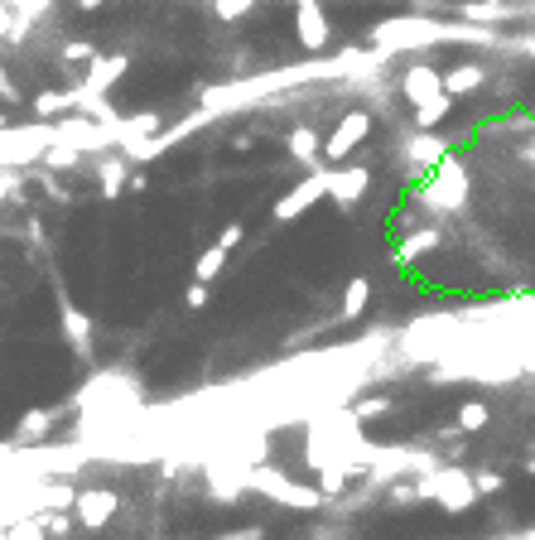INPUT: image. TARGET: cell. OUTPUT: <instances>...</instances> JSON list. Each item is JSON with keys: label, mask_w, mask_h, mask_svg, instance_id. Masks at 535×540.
Instances as JSON below:
<instances>
[{"label": "cell", "mask_w": 535, "mask_h": 540, "mask_svg": "<svg viewBox=\"0 0 535 540\" xmlns=\"http://www.w3.org/2000/svg\"><path fill=\"white\" fill-rule=\"evenodd\" d=\"M415 492L429 497V502H439L444 512H468V507L478 502V483H473V473H468V468H439V473L425 478Z\"/></svg>", "instance_id": "1"}, {"label": "cell", "mask_w": 535, "mask_h": 540, "mask_svg": "<svg viewBox=\"0 0 535 540\" xmlns=\"http://www.w3.org/2000/svg\"><path fill=\"white\" fill-rule=\"evenodd\" d=\"M425 203L429 208H439V213H454V208L468 203V174H463V164H454V160L439 164L434 184L425 189Z\"/></svg>", "instance_id": "2"}, {"label": "cell", "mask_w": 535, "mask_h": 540, "mask_svg": "<svg viewBox=\"0 0 535 540\" xmlns=\"http://www.w3.org/2000/svg\"><path fill=\"white\" fill-rule=\"evenodd\" d=\"M367 131H372V116H367V111H348V116H343V126L328 135V145H323V160H328V164H343L352 150L367 140Z\"/></svg>", "instance_id": "3"}, {"label": "cell", "mask_w": 535, "mask_h": 540, "mask_svg": "<svg viewBox=\"0 0 535 540\" xmlns=\"http://www.w3.org/2000/svg\"><path fill=\"white\" fill-rule=\"evenodd\" d=\"M401 87H405V102H410L415 111L429 107V102H439V97H449V92H444V73H434V68H425V63H415V68L401 78Z\"/></svg>", "instance_id": "4"}, {"label": "cell", "mask_w": 535, "mask_h": 540, "mask_svg": "<svg viewBox=\"0 0 535 540\" xmlns=\"http://www.w3.org/2000/svg\"><path fill=\"white\" fill-rule=\"evenodd\" d=\"M323 193H328V174H323V169H319L314 179H304L299 189H290V198H280V203H275V217H280V222H290V217L309 213V208L319 203Z\"/></svg>", "instance_id": "5"}, {"label": "cell", "mask_w": 535, "mask_h": 540, "mask_svg": "<svg viewBox=\"0 0 535 540\" xmlns=\"http://www.w3.org/2000/svg\"><path fill=\"white\" fill-rule=\"evenodd\" d=\"M299 44H304V49H323V44H328V20H323V5L319 0H304V5H299Z\"/></svg>", "instance_id": "6"}, {"label": "cell", "mask_w": 535, "mask_h": 540, "mask_svg": "<svg viewBox=\"0 0 535 540\" xmlns=\"http://www.w3.org/2000/svg\"><path fill=\"white\" fill-rule=\"evenodd\" d=\"M367 184H372V174H367V169H338V174H328V193H333L338 203H348V208L362 198Z\"/></svg>", "instance_id": "7"}, {"label": "cell", "mask_w": 535, "mask_h": 540, "mask_svg": "<svg viewBox=\"0 0 535 540\" xmlns=\"http://www.w3.org/2000/svg\"><path fill=\"white\" fill-rule=\"evenodd\" d=\"M78 516H82V526H107L111 516H116V497L111 492H82Z\"/></svg>", "instance_id": "8"}, {"label": "cell", "mask_w": 535, "mask_h": 540, "mask_svg": "<svg viewBox=\"0 0 535 540\" xmlns=\"http://www.w3.org/2000/svg\"><path fill=\"white\" fill-rule=\"evenodd\" d=\"M482 82H487V73H482L478 63H458V68L444 73V92L449 97H468V92H478Z\"/></svg>", "instance_id": "9"}, {"label": "cell", "mask_w": 535, "mask_h": 540, "mask_svg": "<svg viewBox=\"0 0 535 540\" xmlns=\"http://www.w3.org/2000/svg\"><path fill=\"white\" fill-rule=\"evenodd\" d=\"M290 155H295L299 164H309V169H314V164L323 160V155H319V131H309V126H299V131L290 135Z\"/></svg>", "instance_id": "10"}, {"label": "cell", "mask_w": 535, "mask_h": 540, "mask_svg": "<svg viewBox=\"0 0 535 540\" xmlns=\"http://www.w3.org/2000/svg\"><path fill=\"white\" fill-rule=\"evenodd\" d=\"M367 299H372V280H352L348 285V295H343V319H362L367 314Z\"/></svg>", "instance_id": "11"}, {"label": "cell", "mask_w": 535, "mask_h": 540, "mask_svg": "<svg viewBox=\"0 0 535 540\" xmlns=\"http://www.w3.org/2000/svg\"><path fill=\"white\" fill-rule=\"evenodd\" d=\"M444 155H449V145H444L439 135H429V131L420 135L415 145H410V160H415V164H439Z\"/></svg>", "instance_id": "12"}, {"label": "cell", "mask_w": 535, "mask_h": 540, "mask_svg": "<svg viewBox=\"0 0 535 540\" xmlns=\"http://www.w3.org/2000/svg\"><path fill=\"white\" fill-rule=\"evenodd\" d=\"M222 266H227V246H213V251H203V256H198L193 275H198V280H217V275H222Z\"/></svg>", "instance_id": "13"}, {"label": "cell", "mask_w": 535, "mask_h": 540, "mask_svg": "<svg viewBox=\"0 0 535 540\" xmlns=\"http://www.w3.org/2000/svg\"><path fill=\"white\" fill-rule=\"evenodd\" d=\"M482 425H487V405L482 401H468L463 410H458V430L463 434H478Z\"/></svg>", "instance_id": "14"}, {"label": "cell", "mask_w": 535, "mask_h": 540, "mask_svg": "<svg viewBox=\"0 0 535 540\" xmlns=\"http://www.w3.org/2000/svg\"><path fill=\"white\" fill-rule=\"evenodd\" d=\"M449 107H454V97H439V102H429V107L415 111V121H420L425 131H434V126H439V121L449 116Z\"/></svg>", "instance_id": "15"}, {"label": "cell", "mask_w": 535, "mask_h": 540, "mask_svg": "<svg viewBox=\"0 0 535 540\" xmlns=\"http://www.w3.org/2000/svg\"><path fill=\"white\" fill-rule=\"evenodd\" d=\"M429 246H439V232H420V237H410V242L396 251V261H410V256H420V251H429Z\"/></svg>", "instance_id": "16"}, {"label": "cell", "mask_w": 535, "mask_h": 540, "mask_svg": "<svg viewBox=\"0 0 535 540\" xmlns=\"http://www.w3.org/2000/svg\"><path fill=\"white\" fill-rule=\"evenodd\" d=\"M251 5H256V0H217V15H222V20H241Z\"/></svg>", "instance_id": "17"}, {"label": "cell", "mask_w": 535, "mask_h": 540, "mask_svg": "<svg viewBox=\"0 0 535 540\" xmlns=\"http://www.w3.org/2000/svg\"><path fill=\"white\" fill-rule=\"evenodd\" d=\"M102 189L107 193L121 189V164H102Z\"/></svg>", "instance_id": "18"}, {"label": "cell", "mask_w": 535, "mask_h": 540, "mask_svg": "<svg viewBox=\"0 0 535 540\" xmlns=\"http://www.w3.org/2000/svg\"><path fill=\"white\" fill-rule=\"evenodd\" d=\"M68 338H73L78 348H87V324H82L78 314H68Z\"/></svg>", "instance_id": "19"}, {"label": "cell", "mask_w": 535, "mask_h": 540, "mask_svg": "<svg viewBox=\"0 0 535 540\" xmlns=\"http://www.w3.org/2000/svg\"><path fill=\"white\" fill-rule=\"evenodd\" d=\"M473 483H478V492H497L502 487V473H478Z\"/></svg>", "instance_id": "20"}, {"label": "cell", "mask_w": 535, "mask_h": 540, "mask_svg": "<svg viewBox=\"0 0 535 540\" xmlns=\"http://www.w3.org/2000/svg\"><path fill=\"white\" fill-rule=\"evenodd\" d=\"M241 242V227L237 222H232V227H227V232H222V237H217V246H227V251H232V246Z\"/></svg>", "instance_id": "21"}, {"label": "cell", "mask_w": 535, "mask_h": 540, "mask_svg": "<svg viewBox=\"0 0 535 540\" xmlns=\"http://www.w3.org/2000/svg\"><path fill=\"white\" fill-rule=\"evenodd\" d=\"M222 540H261V531L251 526V531H237V536H222Z\"/></svg>", "instance_id": "22"}, {"label": "cell", "mask_w": 535, "mask_h": 540, "mask_svg": "<svg viewBox=\"0 0 535 540\" xmlns=\"http://www.w3.org/2000/svg\"><path fill=\"white\" fill-rule=\"evenodd\" d=\"M5 29H10V15H5V10H0V34H5Z\"/></svg>", "instance_id": "23"}, {"label": "cell", "mask_w": 535, "mask_h": 540, "mask_svg": "<svg viewBox=\"0 0 535 540\" xmlns=\"http://www.w3.org/2000/svg\"><path fill=\"white\" fill-rule=\"evenodd\" d=\"M526 473H535V459H531V463H526Z\"/></svg>", "instance_id": "24"}, {"label": "cell", "mask_w": 535, "mask_h": 540, "mask_svg": "<svg viewBox=\"0 0 535 540\" xmlns=\"http://www.w3.org/2000/svg\"><path fill=\"white\" fill-rule=\"evenodd\" d=\"M487 5H497V10H502V0H487Z\"/></svg>", "instance_id": "25"}, {"label": "cell", "mask_w": 535, "mask_h": 540, "mask_svg": "<svg viewBox=\"0 0 535 540\" xmlns=\"http://www.w3.org/2000/svg\"><path fill=\"white\" fill-rule=\"evenodd\" d=\"M295 5H304V0H295Z\"/></svg>", "instance_id": "26"}, {"label": "cell", "mask_w": 535, "mask_h": 540, "mask_svg": "<svg viewBox=\"0 0 535 540\" xmlns=\"http://www.w3.org/2000/svg\"><path fill=\"white\" fill-rule=\"evenodd\" d=\"M0 82H5V73H0Z\"/></svg>", "instance_id": "27"}]
</instances>
